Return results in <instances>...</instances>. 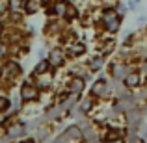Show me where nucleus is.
Returning a JSON list of instances; mask_svg holds the SVG:
<instances>
[{
	"label": "nucleus",
	"instance_id": "7",
	"mask_svg": "<svg viewBox=\"0 0 147 143\" xmlns=\"http://www.w3.org/2000/svg\"><path fill=\"white\" fill-rule=\"evenodd\" d=\"M100 65H102V58H95L93 63H91V71H97V69H100Z\"/></svg>",
	"mask_w": 147,
	"mask_h": 143
},
{
	"label": "nucleus",
	"instance_id": "10",
	"mask_svg": "<svg viewBox=\"0 0 147 143\" xmlns=\"http://www.w3.org/2000/svg\"><path fill=\"white\" fill-rule=\"evenodd\" d=\"M7 106H9V102H7V99H2V97H0V110H6Z\"/></svg>",
	"mask_w": 147,
	"mask_h": 143
},
{
	"label": "nucleus",
	"instance_id": "12",
	"mask_svg": "<svg viewBox=\"0 0 147 143\" xmlns=\"http://www.w3.org/2000/svg\"><path fill=\"white\" fill-rule=\"evenodd\" d=\"M4 52H6V50H4V48H0V56H2V54H4Z\"/></svg>",
	"mask_w": 147,
	"mask_h": 143
},
{
	"label": "nucleus",
	"instance_id": "3",
	"mask_svg": "<svg viewBox=\"0 0 147 143\" xmlns=\"http://www.w3.org/2000/svg\"><path fill=\"white\" fill-rule=\"evenodd\" d=\"M36 93H37V89L34 86H30V84H26V86L22 87V99H24V100L36 99Z\"/></svg>",
	"mask_w": 147,
	"mask_h": 143
},
{
	"label": "nucleus",
	"instance_id": "1",
	"mask_svg": "<svg viewBox=\"0 0 147 143\" xmlns=\"http://www.w3.org/2000/svg\"><path fill=\"white\" fill-rule=\"evenodd\" d=\"M104 22H106V28L110 30V32H115L117 26H119V19L114 11H106V13H104Z\"/></svg>",
	"mask_w": 147,
	"mask_h": 143
},
{
	"label": "nucleus",
	"instance_id": "5",
	"mask_svg": "<svg viewBox=\"0 0 147 143\" xmlns=\"http://www.w3.org/2000/svg\"><path fill=\"white\" fill-rule=\"evenodd\" d=\"M125 84H127L129 87H136L138 84H140V76H138V75H129V76L125 78Z\"/></svg>",
	"mask_w": 147,
	"mask_h": 143
},
{
	"label": "nucleus",
	"instance_id": "2",
	"mask_svg": "<svg viewBox=\"0 0 147 143\" xmlns=\"http://www.w3.org/2000/svg\"><path fill=\"white\" fill-rule=\"evenodd\" d=\"M61 61H63V54H61L60 50H52L50 56H49V63L56 67V65H61Z\"/></svg>",
	"mask_w": 147,
	"mask_h": 143
},
{
	"label": "nucleus",
	"instance_id": "4",
	"mask_svg": "<svg viewBox=\"0 0 147 143\" xmlns=\"http://www.w3.org/2000/svg\"><path fill=\"white\" fill-rule=\"evenodd\" d=\"M106 89V80H97V82L91 86V93L93 95H102Z\"/></svg>",
	"mask_w": 147,
	"mask_h": 143
},
{
	"label": "nucleus",
	"instance_id": "8",
	"mask_svg": "<svg viewBox=\"0 0 147 143\" xmlns=\"http://www.w3.org/2000/svg\"><path fill=\"white\" fill-rule=\"evenodd\" d=\"M47 69H49V63H47V61H41V63L36 67V73H39V75H41V73H45Z\"/></svg>",
	"mask_w": 147,
	"mask_h": 143
},
{
	"label": "nucleus",
	"instance_id": "11",
	"mask_svg": "<svg viewBox=\"0 0 147 143\" xmlns=\"http://www.w3.org/2000/svg\"><path fill=\"white\" fill-rule=\"evenodd\" d=\"M56 11H58V13H63V11H65V6H61V4H60V6L56 7Z\"/></svg>",
	"mask_w": 147,
	"mask_h": 143
},
{
	"label": "nucleus",
	"instance_id": "6",
	"mask_svg": "<svg viewBox=\"0 0 147 143\" xmlns=\"http://www.w3.org/2000/svg\"><path fill=\"white\" fill-rule=\"evenodd\" d=\"M71 89L75 91V93H80V91L84 89V80L82 78H75L71 82Z\"/></svg>",
	"mask_w": 147,
	"mask_h": 143
},
{
	"label": "nucleus",
	"instance_id": "9",
	"mask_svg": "<svg viewBox=\"0 0 147 143\" xmlns=\"http://www.w3.org/2000/svg\"><path fill=\"white\" fill-rule=\"evenodd\" d=\"M84 52V45H75L73 47V54H82Z\"/></svg>",
	"mask_w": 147,
	"mask_h": 143
}]
</instances>
